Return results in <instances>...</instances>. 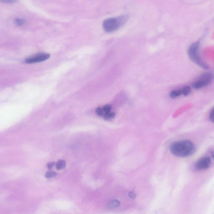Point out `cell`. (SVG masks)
I'll use <instances>...</instances> for the list:
<instances>
[{
    "label": "cell",
    "mask_w": 214,
    "mask_h": 214,
    "mask_svg": "<svg viewBox=\"0 0 214 214\" xmlns=\"http://www.w3.org/2000/svg\"><path fill=\"white\" fill-rule=\"evenodd\" d=\"M15 23L17 25L21 26L23 25L25 23V21L23 19H16L14 21Z\"/></svg>",
    "instance_id": "cell-15"
},
{
    "label": "cell",
    "mask_w": 214,
    "mask_h": 214,
    "mask_svg": "<svg viewBox=\"0 0 214 214\" xmlns=\"http://www.w3.org/2000/svg\"><path fill=\"white\" fill-rule=\"evenodd\" d=\"M182 95L181 90H173L170 93L169 96L172 98H175L180 96Z\"/></svg>",
    "instance_id": "cell-9"
},
{
    "label": "cell",
    "mask_w": 214,
    "mask_h": 214,
    "mask_svg": "<svg viewBox=\"0 0 214 214\" xmlns=\"http://www.w3.org/2000/svg\"><path fill=\"white\" fill-rule=\"evenodd\" d=\"M1 2L4 3H13L17 2V0H1Z\"/></svg>",
    "instance_id": "cell-17"
},
{
    "label": "cell",
    "mask_w": 214,
    "mask_h": 214,
    "mask_svg": "<svg viewBox=\"0 0 214 214\" xmlns=\"http://www.w3.org/2000/svg\"><path fill=\"white\" fill-rule=\"evenodd\" d=\"M129 197L132 199H134L136 197V195H135V193L133 192H131L129 193Z\"/></svg>",
    "instance_id": "cell-19"
},
{
    "label": "cell",
    "mask_w": 214,
    "mask_h": 214,
    "mask_svg": "<svg viewBox=\"0 0 214 214\" xmlns=\"http://www.w3.org/2000/svg\"><path fill=\"white\" fill-rule=\"evenodd\" d=\"M50 57V55L47 53H40L26 59V63L33 64L43 62L48 60Z\"/></svg>",
    "instance_id": "cell-5"
},
{
    "label": "cell",
    "mask_w": 214,
    "mask_h": 214,
    "mask_svg": "<svg viewBox=\"0 0 214 214\" xmlns=\"http://www.w3.org/2000/svg\"><path fill=\"white\" fill-rule=\"evenodd\" d=\"M214 79V75L211 73H205L200 76V78L194 82L192 87L195 89H200L210 84Z\"/></svg>",
    "instance_id": "cell-4"
},
{
    "label": "cell",
    "mask_w": 214,
    "mask_h": 214,
    "mask_svg": "<svg viewBox=\"0 0 214 214\" xmlns=\"http://www.w3.org/2000/svg\"><path fill=\"white\" fill-rule=\"evenodd\" d=\"M115 116H116L115 113L114 112H109L105 113L104 117L105 120H109L114 118Z\"/></svg>",
    "instance_id": "cell-12"
},
{
    "label": "cell",
    "mask_w": 214,
    "mask_h": 214,
    "mask_svg": "<svg viewBox=\"0 0 214 214\" xmlns=\"http://www.w3.org/2000/svg\"><path fill=\"white\" fill-rule=\"evenodd\" d=\"M212 158L214 159V152H213L212 154Z\"/></svg>",
    "instance_id": "cell-20"
},
{
    "label": "cell",
    "mask_w": 214,
    "mask_h": 214,
    "mask_svg": "<svg viewBox=\"0 0 214 214\" xmlns=\"http://www.w3.org/2000/svg\"><path fill=\"white\" fill-rule=\"evenodd\" d=\"M211 160L209 157L201 158L195 163V166L199 170L207 169L210 165Z\"/></svg>",
    "instance_id": "cell-6"
},
{
    "label": "cell",
    "mask_w": 214,
    "mask_h": 214,
    "mask_svg": "<svg viewBox=\"0 0 214 214\" xmlns=\"http://www.w3.org/2000/svg\"><path fill=\"white\" fill-rule=\"evenodd\" d=\"M57 175V173L54 171H48L45 173V177L47 178H50L55 177Z\"/></svg>",
    "instance_id": "cell-11"
},
{
    "label": "cell",
    "mask_w": 214,
    "mask_h": 214,
    "mask_svg": "<svg viewBox=\"0 0 214 214\" xmlns=\"http://www.w3.org/2000/svg\"><path fill=\"white\" fill-rule=\"evenodd\" d=\"M200 46V43L199 42H196L190 45L188 49V55L192 62L200 67L204 69H208V65L201 58L199 51Z\"/></svg>",
    "instance_id": "cell-2"
},
{
    "label": "cell",
    "mask_w": 214,
    "mask_h": 214,
    "mask_svg": "<svg viewBox=\"0 0 214 214\" xmlns=\"http://www.w3.org/2000/svg\"><path fill=\"white\" fill-rule=\"evenodd\" d=\"M181 93L183 95L185 96H187L189 95L191 92V89L190 86H185L183 88H182L181 89Z\"/></svg>",
    "instance_id": "cell-10"
},
{
    "label": "cell",
    "mask_w": 214,
    "mask_h": 214,
    "mask_svg": "<svg viewBox=\"0 0 214 214\" xmlns=\"http://www.w3.org/2000/svg\"><path fill=\"white\" fill-rule=\"evenodd\" d=\"M128 20L126 16H121L117 18H111L105 20L103 23V27L105 32H114L122 26Z\"/></svg>",
    "instance_id": "cell-3"
},
{
    "label": "cell",
    "mask_w": 214,
    "mask_h": 214,
    "mask_svg": "<svg viewBox=\"0 0 214 214\" xmlns=\"http://www.w3.org/2000/svg\"><path fill=\"white\" fill-rule=\"evenodd\" d=\"M54 162H49V163H48L47 164V167L48 168V169H51L52 168L53 166H54Z\"/></svg>",
    "instance_id": "cell-18"
},
{
    "label": "cell",
    "mask_w": 214,
    "mask_h": 214,
    "mask_svg": "<svg viewBox=\"0 0 214 214\" xmlns=\"http://www.w3.org/2000/svg\"><path fill=\"white\" fill-rule=\"evenodd\" d=\"M209 119L211 122L214 123V107H213L209 113Z\"/></svg>",
    "instance_id": "cell-16"
},
{
    "label": "cell",
    "mask_w": 214,
    "mask_h": 214,
    "mask_svg": "<svg viewBox=\"0 0 214 214\" xmlns=\"http://www.w3.org/2000/svg\"><path fill=\"white\" fill-rule=\"evenodd\" d=\"M66 162L63 160H59L56 163V167L58 170L64 169L66 167Z\"/></svg>",
    "instance_id": "cell-7"
},
{
    "label": "cell",
    "mask_w": 214,
    "mask_h": 214,
    "mask_svg": "<svg viewBox=\"0 0 214 214\" xmlns=\"http://www.w3.org/2000/svg\"><path fill=\"white\" fill-rule=\"evenodd\" d=\"M96 113L99 116H104L105 114L104 110L101 107H98L96 110Z\"/></svg>",
    "instance_id": "cell-13"
},
{
    "label": "cell",
    "mask_w": 214,
    "mask_h": 214,
    "mask_svg": "<svg viewBox=\"0 0 214 214\" xmlns=\"http://www.w3.org/2000/svg\"><path fill=\"white\" fill-rule=\"evenodd\" d=\"M120 203L116 200H114L111 201L108 204V207L110 208L113 209L116 208L120 206Z\"/></svg>",
    "instance_id": "cell-8"
},
{
    "label": "cell",
    "mask_w": 214,
    "mask_h": 214,
    "mask_svg": "<svg viewBox=\"0 0 214 214\" xmlns=\"http://www.w3.org/2000/svg\"><path fill=\"white\" fill-rule=\"evenodd\" d=\"M172 154L178 157H185L194 153L195 147L193 143L188 140L178 141L172 143L169 147Z\"/></svg>",
    "instance_id": "cell-1"
},
{
    "label": "cell",
    "mask_w": 214,
    "mask_h": 214,
    "mask_svg": "<svg viewBox=\"0 0 214 214\" xmlns=\"http://www.w3.org/2000/svg\"><path fill=\"white\" fill-rule=\"evenodd\" d=\"M112 108V106L110 105H104L103 109L104 110L105 113L110 112V111Z\"/></svg>",
    "instance_id": "cell-14"
}]
</instances>
